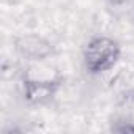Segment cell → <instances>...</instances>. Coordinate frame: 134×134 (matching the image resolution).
<instances>
[{
  "label": "cell",
  "mask_w": 134,
  "mask_h": 134,
  "mask_svg": "<svg viewBox=\"0 0 134 134\" xmlns=\"http://www.w3.org/2000/svg\"><path fill=\"white\" fill-rule=\"evenodd\" d=\"M120 58V44L109 36H96L84 49V65L88 73L101 74L112 70Z\"/></svg>",
  "instance_id": "6da1fadb"
},
{
  "label": "cell",
  "mask_w": 134,
  "mask_h": 134,
  "mask_svg": "<svg viewBox=\"0 0 134 134\" xmlns=\"http://www.w3.org/2000/svg\"><path fill=\"white\" fill-rule=\"evenodd\" d=\"M58 88L57 81L51 79H27L24 82V96L32 104H46L49 103Z\"/></svg>",
  "instance_id": "7a4b0ae2"
},
{
  "label": "cell",
  "mask_w": 134,
  "mask_h": 134,
  "mask_svg": "<svg viewBox=\"0 0 134 134\" xmlns=\"http://www.w3.org/2000/svg\"><path fill=\"white\" fill-rule=\"evenodd\" d=\"M16 47L29 60H44L52 54L51 43L38 35H25L19 38Z\"/></svg>",
  "instance_id": "3957f363"
}]
</instances>
